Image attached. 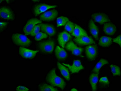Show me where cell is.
<instances>
[{"instance_id": "6da1fadb", "label": "cell", "mask_w": 121, "mask_h": 91, "mask_svg": "<svg viewBox=\"0 0 121 91\" xmlns=\"http://www.w3.org/2000/svg\"><path fill=\"white\" fill-rule=\"evenodd\" d=\"M46 80L52 86L58 87L62 90L65 88V82L63 79L56 75L55 68L53 69L49 72Z\"/></svg>"}, {"instance_id": "7a4b0ae2", "label": "cell", "mask_w": 121, "mask_h": 91, "mask_svg": "<svg viewBox=\"0 0 121 91\" xmlns=\"http://www.w3.org/2000/svg\"><path fill=\"white\" fill-rule=\"evenodd\" d=\"M12 39L15 44L22 47L29 46L31 43L30 40L26 36L18 33L13 34Z\"/></svg>"}, {"instance_id": "3957f363", "label": "cell", "mask_w": 121, "mask_h": 91, "mask_svg": "<svg viewBox=\"0 0 121 91\" xmlns=\"http://www.w3.org/2000/svg\"><path fill=\"white\" fill-rule=\"evenodd\" d=\"M55 46L54 40H48L39 42L38 47L41 52L46 54H51L53 52Z\"/></svg>"}, {"instance_id": "277c9868", "label": "cell", "mask_w": 121, "mask_h": 91, "mask_svg": "<svg viewBox=\"0 0 121 91\" xmlns=\"http://www.w3.org/2000/svg\"><path fill=\"white\" fill-rule=\"evenodd\" d=\"M42 21L41 20L36 18H33L29 20L24 26L23 29L24 33L26 35L30 34L34 27L37 24H41Z\"/></svg>"}, {"instance_id": "5b68a950", "label": "cell", "mask_w": 121, "mask_h": 91, "mask_svg": "<svg viewBox=\"0 0 121 91\" xmlns=\"http://www.w3.org/2000/svg\"><path fill=\"white\" fill-rule=\"evenodd\" d=\"M86 56L89 60L93 61L97 56L98 54L97 46L96 45L89 46L86 47Z\"/></svg>"}, {"instance_id": "8992f818", "label": "cell", "mask_w": 121, "mask_h": 91, "mask_svg": "<svg viewBox=\"0 0 121 91\" xmlns=\"http://www.w3.org/2000/svg\"><path fill=\"white\" fill-rule=\"evenodd\" d=\"M39 50H33L22 47H20L19 54L24 58L32 59L34 58Z\"/></svg>"}, {"instance_id": "52a82bcc", "label": "cell", "mask_w": 121, "mask_h": 91, "mask_svg": "<svg viewBox=\"0 0 121 91\" xmlns=\"http://www.w3.org/2000/svg\"><path fill=\"white\" fill-rule=\"evenodd\" d=\"M57 7V5H50L44 4H39L35 6L33 9L34 13L35 15L37 16L48 9L56 8Z\"/></svg>"}, {"instance_id": "ba28073f", "label": "cell", "mask_w": 121, "mask_h": 91, "mask_svg": "<svg viewBox=\"0 0 121 91\" xmlns=\"http://www.w3.org/2000/svg\"><path fill=\"white\" fill-rule=\"evenodd\" d=\"M67 50L71 52L72 54L76 56H81L83 48L78 47L73 41L68 42L65 46Z\"/></svg>"}, {"instance_id": "9c48e42d", "label": "cell", "mask_w": 121, "mask_h": 91, "mask_svg": "<svg viewBox=\"0 0 121 91\" xmlns=\"http://www.w3.org/2000/svg\"><path fill=\"white\" fill-rule=\"evenodd\" d=\"M58 11L56 9L46 12L40 16V19L41 21H53L58 15Z\"/></svg>"}, {"instance_id": "30bf717a", "label": "cell", "mask_w": 121, "mask_h": 91, "mask_svg": "<svg viewBox=\"0 0 121 91\" xmlns=\"http://www.w3.org/2000/svg\"><path fill=\"white\" fill-rule=\"evenodd\" d=\"M74 41L78 45L80 46L88 45L95 44V42L91 37L84 36L75 38Z\"/></svg>"}, {"instance_id": "8fae6325", "label": "cell", "mask_w": 121, "mask_h": 91, "mask_svg": "<svg viewBox=\"0 0 121 91\" xmlns=\"http://www.w3.org/2000/svg\"><path fill=\"white\" fill-rule=\"evenodd\" d=\"M62 64L68 67L72 74L78 73L80 70L84 69V67L82 66L81 62L79 60L74 61L72 65L64 63Z\"/></svg>"}, {"instance_id": "7c38bea8", "label": "cell", "mask_w": 121, "mask_h": 91, "mask_svg": "<svg viewBox=\"0 0 121 91\" xmlns=\"http://www.w3.org/2000/svg\"><path fill=\"white\" fill-rule=\"evenodd\" d=\"M91 17L95 22L99 23L101 25L110 21L108 16L106 14L103 13L93 14L91 16Z\"/></svg>"}, {"instance_id": "4fadbf2b", "label": "cell", "mask_w": 121, "mask_h": 91, "mask_svg": "<svg viewBox=\"0 0 121 91\" xmlns=\"http://www.w3.org/2000/svg\"><path fill=\"white\" fill-rule=\"evenodd\" d=\"M71 35L66 31L60 33L58 35V41L59 45L64 48L66 43L72 38Z\"/></svg>"}, {"instance_id": "5bb4252c", "label": "cell", "mask_w": 121, "mask_h": 91, "mask_svg": "<svg viewBox=\"0 0 121 91\" xmlns=\"http://www.w3.org/2000/svg\"><path fill=\"white\" fill-rule=\"evenodd\" d=\"M0 16L4 19L14 20V14L10 8L7 7H2L0 9Z\"/></svg>"}, {"instance_id": "9a60e30c", "label": "cell", "mask_w": 121, "mask_h": 91, "mask_svg": "<svg viewBox=\"0 0 121 91\" xmlns=\"http://www.w3.org/2000/svg\"><path fill=\"white\" fill-rule=\"evenodd\" d=\"M41 30L50 36L55 35L56 33V28L53 25L48 24H41Z\"/></svg>"}, {"instance_id": "2e32d148", "label": "cell", "mask_w": 121, "mask_h": 91, "mask_svg": "<svg viewBox=\"0 0 121 91\" xmlns=\"http://www.w3.org/2000/svg\"><path fill=\"white\" fill-rule=\"evenodd\" d=\"M104 31L106 34L108 35H113L117 31L116 26L110 23H107L104 24Z\"/></svg>"}, {"instance_id": "e0dca14e", "label": "cell", "mask_w": 121, "mask_h": 91, "mask_svg": "<svg viewBox=\"0 0 121 91\" xmlns=\"http://www.w3.org/2000/svg\"><path fill=\"white\" fill-rule=\"evenodd\" d=\"M89 30L91 34L96 40H98L99 31L97 26L95 25L93 20H90L89 24Z\"/></svg>"}, {"instance_id": "ac0fdd59", "label": "cell", "mask_w": 121, "mask_h": 91, "mask_svg": "<svg viewBox=\"0 0 121 91\" xmlns=\"http://www.w3.org/2000/svg\"><path fill=\"white\" fill-rule=\"evenodd\" d=\"M55 54L56 58L59 61L65 60L68 56L67 53L65 50L58 46H56L55 50Z\"/></svg>"}, {"instance_id": "d6986e66", "label": "cell", "mask_w": 121, "mask_h": 91, "mask_svg": "<svg viewBox=\"0 0 121 91\" xmlns=\"http://www.w3.org/2000/svg\"><path fill=\"white\" fill-rule=\"evenodd\" d=\"M72 35L76 37V38L84 36H88L85 30L80 26L76 24H75V29L72 33Z\"/></svg>"}, {"instance_id": "ffe728a7", "label": "cell", "mask_w": 121, "mask_h": 91, "mask_svg": "<svg viewBox=\"0 0 121 91\" xmlns=\"http://www.w3.org/2000/svg\"><path fill=\"white\" fill-rule=\"evenodd\" d=\"M99 74V73H93L91 74L89 78V82L92 87V91L97 90V84L98 81Z\"/></svg>"}, {"instance_id": "44dd1931", "label": "cell", "mask_w": 121, "mask_h": 91, "mask_svg": "<svg viewBox=\"0 0 121 91\" xmlns=\"http://www.w3.org/2000/svg\"><path fill=\"white\" fill-rule=\"evenodd\" d=\"M112 43V38L107 36L102 37L99 42V45L103 47H109Z\"/></svg>"}, {"instance_id": "7402d4cb", "label": "cell", "mask_w": 121, "mask_h": 91, "mask_svg": "<svg viewBox=\"0 0 121 91\" xmlns=\"http://www.w3.org/2000/svg\"><path fill=\"white\" fill-rule=\"evenodd\" d=\"M57 66L60 73L64 78L67 80H70V75L69 70L65 66L60 64L59 62H57Z\"/></svg>"}, {"instance_id": "603a6c76", "label": "cell", "mask_w": 121, "mask_h": 91, "mask_svg": "<svg viewBox=\"0 0 121 91\" xmlns=\"http://www.w3.org/2000/svg\"><path fill=\"white\" fill-rule=\"evenodd\" d=\"M108 61L107 60L104 59H101L96 63L95 67L92 70V72L95 73H99L100 70L101 68L105 64H108Z\"/></svg>"}, {"instance_id": "cb8c5ba5", "label": "cell", "mask_w": 121, "mask_h": 91, "mask_svg": "<svg viewBox=\"0 0 121 91\" xmlns=\"http://www.w3.org/2000/svg\"><path fill=\"white\" fill-rule=\"evenodd\" d=\"M39 87V90L41 91H58V89L54 88L53 86L45 83L40 84Z\"/></svg>"}, {"instance_id": "d4e9b609", "label": "cell", "mask_w": 121, "mask_h": 91, "mask_svg": "<svg viewBox=\"0 0 121 91\" xmlns=\"http://www.w3.org/2000/svg\"><path fill=\"white\" fill-rule=\"evenodd\" d=\"M69 21V19L66 17L61 16L57 18V26H64Z\"/></svg>"}, {"instance_id": "484cf974", "label": "cell", "mask_w": 121, "mask_h": 91, "mask_svg": "<svg viewBox=\"0 0 121 91\" xmlns=\"http://www.w3.org/2000/svg\"><path fill=\"white\" fill-rule=\"evenodd\" d=\"M110 67L113 76H121V69L117 65H111Z\"/></svg>"}, {"instance_id": "4316f807", "label": "cell", "mask_w": 121, "mask_h": 91, "mask_svg": "<svg viewBox=\"0 0 121 91\" xmlns=\"http://www.w3.org/2000/svg\"><path fill=\"white\" fill-rule=\"evenodd\" d=\"M75 27V24L73 22L69 21L66 24L65 29L70 33L72 34L73 31Z\"/></svg>"}, {"instance_id": "83f0119b", "label": "cell", "mask_w": 121, "mask_h": 91, "mask_svg": "<svg viewBox=\"0 0 121 91\" xmlns=\"http://www.w3.org/2000/svg\"><path fill=\"white\" fill-rule=\"evenodd\" d=\"M48 37V35L44 33L39 32L35 36V39L36 41H40L42 39L46 38Z\"/></svg>"}, {"instance_id": "f1b7e54d", "label": "cell", "mask_w": 121, "mask_h": 91, "mask_svg": "<svg viewBox=\"0 0 121 91\" xmlns=\"http://www.w3.org/2000/svg\"><path fill=\"white\" fill-rule=\"evenodd\" d=\"M41 24H39L35 26L30 34L31 36H35L39 33L41 29Z\"/></svg>"}, {"instance_id": "f546056e", "label": "cell", "mask_w": 121, "mask_h": 91, "mask_svg": "<svg viewBox=\"0 0 121 91\" xmlns=\"http://www.w3.org/2000/svg\"><path fill=\"white\" fill-rule=\"evenodd\" d=\"M99 83L105 85H108L110 83L108 78L106 77H102L100 79Z\"/></svg>"}, {"instance_id": "4dcf8cb0", "label": "cell", "mask_w": 121, "mask_h": 91, "mask_svg": "<svg viewBox=\"0 0 121 91\" xmlns=\"http://www.w3.org/2000/svg\"><path fill=\"white\" fill-rule=\"evenodd\" d=\"M113 41L115 43H117L121 47V35L118 36L117 37L113 39Z\"/></svg>"}, {"instance_id": "1f68e13d", "label": "cell", "mask_w": 121, "mask_h": 91, "mask_svg": "<svg viewBox=\"0 0 121 91\" xmlns=\"http://www.w3.org/2000/svg\"><path fill=\"white\" fill-rule=\"evenodd\" d=\"M16 91H29V89L26 87L19 86L17 88Z\"/></svg>"}, {"instance_id": "d6a6232c", "label": "cell", "mask_w": 121, "mask_h": 91, "mask_svg": "<svg viewBox=\"0 0 121 91\" xmlns=\"http://www.w3.org/2000/svg\"><path fill=\"white\" fill-rule=\"evenodd\" d=\"M8 23L7 22H0V31H3L6 26L8 25Z\"/></svg>"}, {"instance_id": "836d02e7", "label": "cell", "mask_w": 121, "mask_h": 91, "mask_svg": "<svg viewBox=\"0 0 121 91\" xmlns=\"http://www.w3.org/2000/svg\"><path fill=\"white\" fill-rule=\"evenodd\" d=\"M77 90L76 89H75V88H73L71 90V91H77Z\"/></svg>"}]
</instances>
